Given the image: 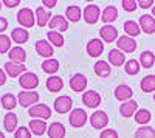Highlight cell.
<instances>
[{"label": "cell", "mask_w": 155, "mask_h": 138, "mask_svg": "<svg viewBox=\"0 0 155 138\" xmlns=\"http://www.w3.org/2000/svg\"><path fill=\"white\" fill-rule=\"evenodd\" d=\"M17 22L22 25L23 28H31L34 25V22H36V14L30 8H22L17 12Z\"/></svg>", "instance_id": "6da1fadb"}, {"label": "cell", "mask_w": 155, "mask_h": 138, "mask_svg": "<svg viewBox=\"0 0 155 138\" xmlns=\"http://www.w3.org/2000/svg\"><path fill=\"white\" fill-rule=\"evenodd\" d=\"M68 123L71 124V127H76V129L82 127L84 124L87 123V113H85V110L84 109H79V107L73 109L70 117H68Z\"/></svg>", "instance_id": "7a4b0ae2"}, {"label": "cell", "mask_w": 155, "mask_h": 138, "mask_svg": "<svg viewBox=\"0 0 155 138\" xmlns=\"http://www.w3.org/2000/svg\"><path fill=\"white\" fill-rule=\"evenodd\" d=\"M39 101V93L37 92H31V90H25L20 92L17 96V103L22 107H33L34 104H37Z\"/></svg>", "instance_id": "3957f363"}, {"label": "cell", "mask_w": 155, "mask_h": 138, "mask_svg": "<svg viewBox=\"0 0 155 138\" xmlns=\"http://www.w3.org/2000/svg\"><path fill=\"white\" fill-rule=\"evenodd\" d=\"M30 117H34V120H48L51 117V109L47 104H34L33 107H30L28 110Z\"/></svg>", "instance_id": "277c9868"}, {"label": "cell", "mask_w": 155, "mask_h": 138, "mask_svg": "<svg viewBox=\"0 0 155 138\" xmlns=\"http://www.w3.org/2000/svg\"><path fill=\"white\" fill-rule=\"evenodd\" d=\"M99 19H101V9H99L98 5L90 3V5H87V6L84 8V20H85L87 23L93 25V23H96Z\"/></svg>", "instance_id": "5b68a950"}, {"label": "cell", "mask_w": 155, "mask_h": 138, "mask_svg": "<svg viewBox=\"0 0 155 138\" xmlns=\"http://www.w3.org/2000/svg\"><path fill=\"white\" fill-rule=\"evenodd\" d=\"M19 84H20V87H23L25 90H34L36 87L39 85V78H37V74H34L31 71H27V73H23L22 76L19 78Z\"/></svg>", "instance_id": "8992f818"}, {"label": "cell", "mask_w": 155, "mask_h": 138, "mask_svg": "<svg viewBox=\"0 0 155 138\" xmlns=\"http://www.w3.org/2000/svg\"><path fill=\"white\" fill-rule=\"evenodd\" d=\"M90 124H92L93 129H104L107 124H109V117L106 112L102 110H96L92 113V117H90Z\"/></svg>", "instance_id": "52a82bcc"}, {"label": "cell", "mask_w": 155, "mask_h": 138, "mask_svg": "<svg viewBox=\"0 0 155 138\" xmlns=\"http://www.w3.org/2000/svg\"><path fill=\"white\" fill-rule=\"evenodd\" d=\"M116 45H118V50L123 53H134L137 50V42L134 37L129 36H120L118 41H116Z\"/></svg>", "instance_id": "ba28073f"}, {"label": "cell", "mask_w": 155, "mask_h": 138, "mask_svg": "<svg viewBox=\"0 0 155 138\" xmlns=\"http://www.w3.org/2000/svg\"><path fill=\"white\" fill-rule=\"evenodd\" d=\"M5 73L8 74L9 78H20L23 73H27V67L23 64H17V62H12V61H8L5 64Z\"/></svg>", "instance_id": "9c48e42d"}, {"label": "cell", "mask_w": 155, "mask_h": 138, "mask_svg": "<svg viewBox=\"0 0 155 138\" xmlns=\"http://www.w3.org/2000/svg\"><path fill=\"white\" fill-rule=\"evenodd\" d=\"M71 106H73V101L67 95H62L54 99V110L58 113H67V112L71 110Z\"/></svg>", "instance_id": "30bf717a"}, {"label": "cell", "mask_w": 155, "mask_h": 138, "mask_svg": "<svg viewBox=\"0 0 155 138\" xmlns=\"http://www.w3.org/2000/svg\"><path fill=\"white\" fill-rule=\"evenodd\" d=\"M48 27L51 28V31H58V33L67 31V30H68V20L64 17V16L58 14V16H53V17H51V20H50V23H48Z\"/></svg>", "instance_id": "8fae6325"}, {"label": "cell", "mask_w": 155, "mask_h": 138, "mask_svg": "<svg viewBox=\"0 0 155 138\" xmlns=\"http://www.w3.org/2000/svg\"><path fill=\"white\" fill-rule=\"evenodd\" d=\"M102 101V98L98 92L95 90H88V92H84L82 95V103L87 106V107H92V109H96Z\"/></svg>", "instance_id": "7c38bea8"}, {"label": "cell", "mask_w": 155, "mask_h": 138, "mask_svg": "<svg viewBox=\"0 0 155 138\" xmlns=\"http://www.w3.org/2000/svg\"><path fill=\"white\" fill-rule=\"evenodd\" d=\"M99 36H101V41L110 44L113 41H118V30H116L113 25H104V27L99 30Z\"/></svg>", "instance_id": "4fadbf2b"}, {"label": "cell", "mask_w": 155, "mask_h": 138, "mask_svg": "<svg viewBox=\"0 0 155 138\" xmlns=\"http://www.w3.org/2000/svg\"><path fill=\"white\" fill-rule=\"evenodd\" d=\"M104 51V42L101 39H90L87 44V53L92 58H98Z\"/></svg>", "instance_id": "5bb4252c"}, {"label": "cell", "mask_w": 155, "mask_h": 138, "mask_svg": "<svg viewBox=\"0 0 155 138\" xmlns=\"http://www.w3.org/2000/svg\"><path fill=\"white\" fill-rule=\"evenodd\" d=\"M70 87H71L73 92H84L85 87H87V78L82 73L73 74L71 79H70Z\"/></svg>", "instance_id": "9a60e30c"}, {"label": "cell", "mask_w": 155, "mask_h": 138, "mask_svg": "<svg viewBox=\"0 0 155 138\" xmlns=\"http://www.w3.org/2000/svg\"><path fill=\"white\" fill-rule=\"evenodd\" d=\"M140 28L146 34H153L155 33V19L150 14H143L140 17Z\"/></svg>", "instance_id": "2e32d148"}, {"label": "cell", "mask_w": 155, "mask_h": 138, "mask_svg": "<svg viewBox=\"0 0 155 138\" xmlns=\"http://www.w3.org/2000/svg\"><path fill=\"white\" fill-rule=\"evenodd\" d=\"M132 95H134L132 89H130L129 85H126V84H121V85H118V87L115 89V98L118 99V101H121V103L130 101Z\"/></svg>", "instance_id": "e0dca14e"}, {"label": "cell", "mask_w": 155, "mask_h": 138, "mask_svg": "<svg viewBox=\"0 0 155 138\" xmlns=\"http://www.w3.org/2000/svg\"><path fill=\"white\" fill-rule=\"evenodd\" d=\"M36 51H37L39 56L51 59V56H53V45L47 41H44V39H41V41L36 42Z\"/></svg>", "instance_id": "ac0fdd59"}, {"label": "cell", "mask_w": 155, "mask_h": 138, "mask_svg": "<svg viewBox=\"0 0 155 138\" xmlns=\"http://www.w3.org/2000/svg\"><path fill=\"white\" fill-rule=\"evenodd\" d=\"M109 64L115 65V67H121L126 64V54L123 51H120L118 48H113L109 51Z\"/></svg>", "instance_id": "d6986e66"}, {"label": "cell", "mask_w": 155, "mask_h": 138, "mask_svg": "<svg viewBox=\"0 0 155 138\" xmlns=\"http://www.w3.org/2000/svg\"><path fill=\"white\" fill-rule=\"evenodd\" d=\"M137 110H138V103L134 101V99H130V101H126L120 106V113L121 117L124 118H129V117H132L134 113H137Z\"/></svg>", "instance_id": "ffe728a7"}, {"label": "cell", "mask_w": 155, "mask_h": 138, "mask_svg": "<svg viewBox=\"0 0 155 138\" xmlns=\"http://www.w3.org/2000/svg\"><path fill=\"white\" fill-rule=\"evenodd\" d=\"M51 12L50 11H45L44 6H37L36 8V23L39 25V27H45L47 23H50L51 20Z\"/></svg>", "instance_id": "44dd1931"}, {"label": "cell", "mask_w": 155, "mask_h": 138, "mask_svg": "<svg viewBox=\"0 0 155 138\" xmlns=\"http://www.w3.org/2000/svg\"><path fill=\"white\" fill-rule=\"evenodd\" d=\"M116 17H118V9H116V6H113V5L106 6L104 11L101 12V19L106 25H110L112 22H115Z\"/></svg>", "instance_id": "7402d4cb"}, {"label": "cell", "mask_w": 155, "mask_h": 138, "mask_svg": "<svg viewBox=\"0 0 155 138\" xmlns=\"http://www.w3.org/2000/svg\"><path fill=\"white\" fill-rule=\"evenodd\" d=\"M30 39V33L28 30H23V28H14L11 31V41L12 42H16V44H25V42H28Z\"/></svg>", "instance_id": "603a6c76"}, {"label": "cell", "mask_w": 155, "mask_h": 138, "mask_svg": "<svg viewBox=\"0 0 155 138\" xmlns=\"http://www.w3.org/2000/svg\"><path fill=\"white\" fill-rule=\"evenodd\" d=\"M47 133L50 138H64L65 136V127L61 123H51L47 129Z\"/></svg>", "instance_id": "cb8c5ba5"}, {"label": "cell", "mask_w": 155, "mask_h": 138, "mask_svg": "<svg viewBox=\"0 0 155 138\" xmlns=\"http://www.w3.org/2000/svg\"><path fill=\"white\" fill-rule=\"evenodd\" d=\"M9 61L17 62V64H23L27 61V51L22 47H14L9 50Z\"/></svg>", "instance_id": "d4e9b609"}, {"label": "cell", "mask_w": 155, "mask_h": 138, "mask_svg": "<svg viewBox=\"0 0 155 138\" xmlns=\"http://www.w3.org/2000/svg\"><path fill=\"white\" fill-rule=\"evenodd\" d=\"M82 17V9L81 6H78V5H70L67 6L65 9V19L70 20V22H78Z\"/></svg>", "instance_id": "484cf974"}, {"label": "cell", "mask_w": 155, "mask_h": 138, "mask_svg": "<svg viewBox=\"0 0 155 138\" xmlns=\"http://www.w3.org/2000/svg\"><path fill=\"white\" fill-rule=\"evenodd\" d=\"M3 127L6 132H16L17 129V115L12 113V112H8L3 118Z\"/></svg>", "instance_id": "4316f807"}, {"label": "cell", "mask_w": 155, "mask_h": 138, "mask_svg": "<svg viewBox=\"0 0 155 138\" xmlns=\"http://www.w3.org/2000/svg\"><path fill=\"white\" fill-rule=\"evenodd\" d=\"M64 87V81L59 78V76H50L47 79V89L51 92V93H56V92H61Z\"/></svg>", "instance_id": "83f0119b"}, {"label": "cell", "mask_w": 155, "mask_h": 138, "mask_svg": "<svg viewBox=\"0 0 155 138\" xmlns=\"http://www.w3.org/2000/svg\"><path fill=\"white\" fill-rule=\"evenodd\" d=\"M47 123L42 121V120H31L30 121V130L34 133V135H44L47 132Z\"/></svg>", "instance_id": "f1b7e54d"}, {"label": "cell", "mask_w": 155, "mask_h": 138, "mask_svg": "<svg viewBox=\"0 0 155 138\" xmlns=\"http://www.w3.org/2000/svg\"><path fill=\"white\" fill-rule=\"evenodd\" d=\"M155 64V54L152 51H149V50H146V51H143L140 54V65L144 67V68H150L153 67Z\"/></svg>", "instance_id": "f546056e"}, {"label": "cell", "mask_w": 155, "mask_h": 138, "mask_svg": "<svg viewBox=\"0 0 155 138\" xmlns=\"http://www.w3.org/2000/svg\"><path fill=\"white\" fill-rule=\"evenodd\" d=\"M140 87H141V90L146 92V93L155 92V74H147V76H144L141 79Z\"/></svg>", "instance_id": "4dcf8cb0"}, {"label": "cell", "mask_w": 155, "mask_h": 138, "mask_svg": "<svg viewBox=\"0 0 155 138\" xmlns=\"http://www.w3.org/2000/svg\"><path fill=\"white\" fill-rule=\"evenodd\" d=\"M124 31H126V36L129 37H135L141 33V28H140V23L134 22V20H126L124 22Z\"/></svg>", "instance_id": "1f68e13d"}, {"label": "cell", "mask_w": 155, "mask_h": 138, "mask_svg": "<svg viewBox=\"0 0 155 138\" xmlns=\"http://www.w3.org/2000/svg\"><path fill=\"white\" fill-rule=\"evenodd\" d=\"M17 104H19V103H17V98H16L14 95H11V93L3 95V96H2V99H0V106H2L3 109H6L8 112H9V110H12Z\"/></svg>", "instance_id": "d6a6232c"}, {"label": "cell", "mask_w": 155, "mask_h": 138, "mask_svg": "<svg viewBox=\"0 0 155 138\" xmlns=\"http://www.w3.org/2000/svg\"><path fill=\"white\" fill-rule=\"evenodd\" d=\"M42 70L45 71V73H48V74H53L54 76V73L59 70V61L58 59H45L44 62H42Z\"/></svg>", "instance_id": "836d02e7"}, {"label": "cell", "mask_w": 155, "mask_h": 138, "mask_svg": "<svg viewBox=\"0 0 155 138\" xmlns=\"http://www.w3.org/2000/svg\"><path fill=\"white\" fill-rule=\"evenodd\" d=\"M110 71H112V68L109 67V62H106V61H98L95 64V73L99 78H107Z\"/></svg>", "instance_id": "e575fe53"}, {"label": "cell", "mask_w": 155, "mask_h": 138, "mask_svg": "<svg viewBox=\"0 0 155 138\" xmlns=\"http://www.w3.org/2000/svg\"><path fill=\"white\" fill-rule=\"evenodd\" d=\"M152 120V115L150 112L147 109H138L137 113H135V121L138 124H141V126H146V124Z\"/></svg>", "instance_id": "d590c367"}, {"label": "cell", "mask_w": 155, "mask_h": 138, "mask_svg": "<svg viewBox=\"0 0 155 138\" xmlns=\"http://www.w3.org/2000/svg\"><path fill=\"white\" fill-rule=\"evenodd\" d=\"M140 61H137V59H129L126 64H124V71L127 73V74H130V76H135V74H138V71H140Z\"/></svg>", "instance_id": "8d00e7d4"}, {"label": "cell", "mask_w": 155, "mask_h": 138, "mask_svg": "<svg viewBox=\"0 0 155 138\" xmlns=\"http://www.w3.org/2000/svg\"><path fill=\"white\" fill-rule=\"evenodd\" d=\"M135 138H155V129L150 126H141L137 129Z\"/></svg>", "instance_id": "74e56055"}, {"label": "cell", "mask_w": 155, "mask_h": 138, "mask_svg": "<svg viewBox=\"0 0 155 138\" xmlns=\"http://www.w3.org/2000/svg\"><path fill=\"white\" fill-rule=\"evenodd\" d=\"M47 37H48V42L53 44L54 47H62L64 45V36L61 33H58V31H48Z\"/></svg>", "instance_id": "f35d334b"}, {"label": "cell", "mask_w": 155, "mask_h": 138, "mask_svg": "<svg viewBox=\"0 0 155 138\" xmlns=\"http://www.w3.org/2000/svg\"><path fill=\"white\" fill-rule=\"evenodd\" d=\"M11 50V39L6 34H0V54L9 53Z\"/></svg>", "instance_id": "ab89813d"}, {"label": "cell", "mask_w": 155, "mask_h": 138, "mask_svg": "<svg viewBox=\"0 0 155 138\" xmlns=\"http://www.w3.org/2000/svg\"><path fill=\"white\" fill-rule=\"evenodd\" d=\"M14 138H31V130H30V127H23V126L17 127L16 132H14Z\"/></svg>", "instance_id": "60d3db41"}, {"label": "cell", "mask_w": 155, "mask_h": 138, "mask_svg": "<svg viewBox=\"0 0 155 138\" xmlns=\"http://www.w3.org/2000/svg\"><path fill=\"white\" fill-rule=\"evenodd\" d=\"M121 6H123V9H124V11L132 12V11H135V9H137L138 2H135V0H123V2H121Z\"/></svg>", "instance_id": "b9f144b4"}, {"label": "cell", "mask_w": 155, "mask_h": 138, "mask_svg": "<svg viewBox=\"0 0 155 138\" xmlns=\"http://www.w3.org/2000/svg\"><path fill=\"white\" fill-rule=\"evenodd\" d=\"M99 138H118V132L115 129H104L101 132Z\"/></svg>", "instance_id": "7bdbcfd3"}, {"label": "cell", "mask_w": 155, "mask_h": 138, "mask_svg": "<svg viewBox=\"0 0 155 138\" xmlns=\"http://www.w3.org/2000/svg\"><path fill=\"white\" fill-rule=\"evenodd\" d=\"M2 5H5L8 8H14V6L20 5V0H5V2H2Z\"/></svg>", "instance_id": "ee69618b"}, {"label": "cell", "mask_w": 155, "mask_h": 138, "mask_svg": "<svg viewBox=\"0 0 155 138\" xmlns=\"http://www.w3.org/2000/svg\"><path fill=\"white\" fill-rule=\"evenodd\" d=\"M42 5H44V8H48V9H51V8H54V6L58 5V0H44V2H42Z\"/></svg>", "instance_id": "f6af8a7d"}, {"label": "cell", "mask_w": 155, "mask_h": 138, "mask_svg": "<svg viewBox=\"0 0 155 138\" xmlns=\"http://www.w3.org/2000/svg\"><path fill=\"white\" fill-rule=\"evenodd\" d=\"M153 5V2L152 0H138V6H141V8H150Z\"/></svg>", "instance_id": "bcb514c9"}, {"label": "cell", "mask_w": 155, "mask_h": 138, "mask_svg": "<svg viewBox=\"0 0 155 138\" xmlns=\"http://www.w3.org/2000/svg\"><path fill=\"white\" fill-rule=\"evenodd\" d=\"M6 28H8V20L5 17H0V34H2Z\"/></svg>", "instance_id": "7dc6e473"}, {"label": "cell", "mask_w": 155, "mask_h": 138, "mask_svg": "<svg viewBox=\"0 0 155 138\" xmlns=\"http://www.w3.org/2000/svg\"><path fill=\"white\" fill-rule=\"evenodd\" d=\"M5 82H6V73H5V70L0 68V85H3Z\"/></svg>", "instance_id": "c3c4849f"}, {"label": "cell", "mask_w": 155, "mask_h": 138, "mask_svg": "<svg viewBox=\"0 0 155 138\" xmlns=\"http://www.w3.org/2000/svg\"><path fill=\"white\" fill-rule=\"evenodd\" d=\"M152 17H153V19H155V6H153V8H152Z\"/></svg>", "instance_id": "681fc988"}, {"label": "cell", "mask_w": 155, "mask_h": 138, "mask_svg": "<svg viewBox=\"0 0 155 138\" xmlns=\"http://www.w3.org/2000/svg\"><path fill=\"white\" fill-rule=\"evenodd\" d=\"M0 138H5V133H3L2 130H0Z\"/></svg>", "instance_id": "f907efd6"}, {"label": "cell", "mask_w": 155, "mask_h": 138, "mask_svg": "<svg viewBox=\"0 0 155 138\" xmlns=\"http://www.w3.org/2000/svg\"><path fill=\"white\" fill-rule=\"evenodd\" d=\"M0 9H2V2H0Z\"/></svg>", "instance_id": "816d5d0a"}, {"label": "cell", "mask_w": 155, "mask_h": 138, "mask_svg": "<svg viewBox=\"0 0 155 138\" xmlns=\"http://www.w3.org/2000/svg\"><path fill=\"white\" fill-rule=\"evenodd\" d=\"M0 107H2V106H0Z\"/></svg>", "instance_id": "f5cc1de1"}]
</instances>
